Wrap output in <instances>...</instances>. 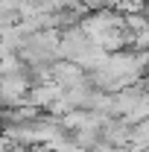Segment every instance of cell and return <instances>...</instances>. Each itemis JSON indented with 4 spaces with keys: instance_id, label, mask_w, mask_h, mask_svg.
<instances>
[{
    "instance_id": "cell-1",
    "label": "cell",
    "mask_w": 149,
    "mask_h": 152,
    "mask_svg": "<svg viewBox=\"0 0 149 152\" xmlns=\"http://www.w3.org/2000/svg\"><path fill=\"white\" fill-rule=\"evenodd\" d=\"M85 67H79L76 61H67V58H58L56 64H53V73H50V79L56 82V85H61V88H73V85H79V82H85Z\"/></svg>"
},
{
    "instance_id": "cell-2",
    "label": "cell",
    "mask_w": 149,
    "mask_h": 152,
    "mask_svg": "<svg viewBox=\"0 0 149 152\" xmlns=\"http://www.w3.org/2000/svg\"><path fill=\"white\" fill-rule=\"evenodd\" d=\"M85 12H96V9H108L111 6V0H76Z\"/></svg>"
}]
</instances>
